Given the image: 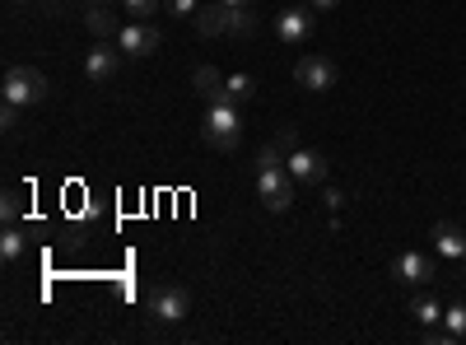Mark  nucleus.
<instances>
[{
	"mask_svg": "<svg viewBox=\"0 0 466 345\" xmlns=\"http://www.w3.org/2000/svg\"><path fill=\"white\" fill-rule=\"evenodd\" d=\"M257 197L270 215H285L294 206V178L285 168V149L280 145H261L257 149Z\"/></svg>",
	"mask_w": 466,
	"mask_h": 345,
	"instance_id": "obj_1",
	"label": "nucleus"
},
{
	"mask_svg": "<svg viewBox=\"0 0 466 345\" xmlns=\"http://www.w3.org/2000/svg\"><path fill=\"white\" fill-rule=\"evenodd\" d=\"M201 127H206V131H201L206 145H215V149H238V140H243V103H233V98H210Z\"/></svg>",
	"mask_w": 466,
	"mask_h": 345,
	"instance_id": "obj_2",
	"label": "nucleus"
},
{
	"mask_svg": "<svg viewBox=\"0 0 466 345\" xmlns=\"http://www.w3.org/2000/svg\"><path fill=\"white\" fill-rule=\"evenodd\" d=\"M47 98V75L33 70V66H10L5 80H0V103H15V107H37Z\"/></svg>",
	"mask_w": 466,
	"mask_h": 345,
	"instance_id": "obj_3",
	"label": "nucleus"
},
{
	"mask_svg": "<svg viewBox=\"0 0 466 345\" xmlns=\"http://www.w3.org/2000/svg\"><path fill=\"white\" fill-rule=\"evenodd\" d=\"M285 168H289V178L303 182V187H327V173H331V164H327L322 149L303 145V140L285 149Z\"/></svg>",
	"mask_w": 466,
	"mask_h": 345,
	"instance_id": "obj_4",
	"label": "nucleus"
},
{
	"mask_svg": "<svg viewBox=\"0 0 466 345\" xmlns=\"http://www.w3.org/2000/svg\"><path fill=\"white\" fill-rule=\"evenodd\" d=\"M145 313L154 322H182L191 313V294L182 285H154L149 299H145Z\"/></svg>",
	"mask_w": 466,
	"mask_h": 345,
	"instance_id": "obj_5",
	"label": "nucleus"
},
{
	"mask_svg": "<svg viewBox=\"0 0 466 345\" xmlns=\"http://www.w3.org/2000/svg\"><path fill=\"white\" fill-rule=\"evenodd\" d=\"M313 28H318V10L313 5H289V10L276 15V37L285 47H303L308 37H313Z\"/></svg>",
	"mask_w": 466,
	"mask_h": 345,
	"instance_id": "obj_6",
	"label": "nucleus"
},
{
	"mask_svg": "<svg viewBox=\"0 0 466 345\" xmlns=\"http://www.w3.org/2000/svg\"><path fill=\"white\" fill-rule=\"evenodd\" d=\"M159 28L154 24H145V19H131V24H122V33H116V47H122V56H154L159 52Z\"/></svg>",
	"mask_w": 466,
	"mask_h": 345,
	"instance_id": "obj_7",
	"label": "nucleus"
},
{
	"mask_svg": "<svg viewBox=\"0 0 466 345\" xmlns=\"http://www.w3.org/2000/svg\"><path fill=\"white\" fill-rule=\"evenodd\" d=\"M116 70H122V47L98 37L94 52H85V80L89 85H107V80H116Z\"/></svg>",
	"mask_w": 466,
	"mask_h": 345,
	"instance_id": "obj_8",
	"label": "nucleus"
},
{
	"mask_svg": "<svg viewBox=\"0 0 466 345\" xmlns=\"http://www.w3.org/2000/svg\"><path fill=\"white\" fill-rule=\"evenodd\" d=\"M294 80H299L303 89H313V94H327V89H336V66H331L322 52H308V56H299V66H294Z\"/></svg>",
	"mask_w": 466,
	"mask_h": 345,
	"instance_id": "obj_9",
	"label": "nucleus"
},
{
	"mask_svg": "<svg viewBox=\"0 0 466 345\" xmlns=\"http://www.w3.org/2000/svg\"><path fill=\"white\" fill-rule=\"evenodd\" d=\"M392 276L401 285H430V280H439V266L430 252H401V257H392Z\"/></svg>",
	"mask_w": 466,
	"mask_h": 345,
	"instance_id": "obj_10",
	"label": "nucleus"
},
{
	"mask_svg": "<svg viewBox=\"0 0 466 345\" xmlns=\"http://www.w3.org/2000/svg\"><path fill=\"white\" fill-rule=\"evenodd\" d=\"M434 248H439L443 261L461 266V257H466V228H457L452 219H439L434 224Z\"/></svg>",
	"mask_w": 466,
	"mask_h": 345,
	"instance_id": "obj_11",
	"label": "nucleus"
},
{
	"mask_svg": "<svg viewBox=\"0 0 466 345\" xmlns=\"http://www.w3.org/2000/svg\"><path fill=\"white\" fill-rule=\"evenodd\" d=\"M191 24H197L201 37H219V33H228V5H219V0H206Z\"/></svg>",
	"mask_w": 466,
	"mask_h": 345,
	"instance_id": "obj_12",
	"label": "nucleus"
},
{
	"mask_svg": "<svg viewBox=\"0 0 466 345\" xmlns=\"http://www.w3.org/2000/svg\"><path fill=\"white\" fill-rule=\"evenodd\" d=\"M85 24H89L94 37H103V43H116V33H122V24H116L112 5H89V10H85Z\"/></svg>",
	"mask_w": 466,
	"mask_h": 345,
	"instance_id": "obj_13",
	"label": "nucleus"
},
{
	"mask_svg": "<svg viewBox=\"0 0 466 345\" xmlns=\"http://www.w3.org/2000/svg\"><path fill=\"white\" fill-rule=\"evenodd\" d=\"M224 98H233V103L248 107V103L257 98V80H252V75H243V70H238V75H224Z\"/></svg>",
	"mask_w": 466,
	"mask_h": 345,
	"instance_id": "obj_14",
	"label": "nucleus"
},
{
	"mask_svg": "<svg viewBox=\"0 0 466 345\" xmlns=\"http://www.w3.org/2000/svg\"><path fill=\"white\" fill-rule=\"evenodd\" d=\"M261 28V15L252 10V5H238V10H228V33L233 37H252Z\"/></svg>",
	"mask_w": 466,
	"mask_h": 345,
	"instance_id": "obj_15",
	"label": "nucleus"
},
{
	"mask_svg": "<svg viewBox=\"0 0 466 345\" xmlns=\"http://www.w3.org/2000/svg\"><path fill=\"white\" fill-rule=\"evenodd\" d=\"M24 248H28V234L15 228V224H5V234H0V257H5V266H15L24 257Z\"/></svg>",
	"mask_w": 466,
	"mask_h": 345,
	"instance_id": "obj_16",
	"label": "nucleus"
},
{
	"mask_svg": "<svg viewBox=\"0 0 466 345\" xmlns=\"http://www.w3.org/2000/svg\"><path fill=\"white\" fill-rule=\"evenodd\" d=\"M410 318H415L420 327H439V322H443V309H439V299H430V294H420V299L410 303Z\"/></svg>",
	"mask_w": 466,
	"mask_h": 345,
	"instance_id": "obj_17",
	"label": "nucleus"
},
{
	"mask_svg": "<svg viewBox=\"0 0 466 345\" xmlns=\"http://www.w3.org/2000/svg\"><path fill=\"white\" fill-rule=\"evenodd\" d=\"M197 94L210 103V98H224V75L215 70V66H201L197 70Z\"/></svg>",
	"mask_w": 466,
	"mask_h": 345,
	"instance_id": "obj_18",
	"label": "nucleus"
},
{
	"mask_svg": "<svg viewBox=\"0 0 466 345\" xmlns=\"http://www.w3.org/2000/svg\"><path fill=\"white\" fill-rule=\"evenodd\" d=\"M443 331H448V340H466V299L443 309Z\"/></svg>",
	"mask_w": 466,
	"mask_h": 345,
	"instance_id": "obj_19",
	"label": "nucleus"
},
{
	"mask_svg": "<svg viewBox=\"0 0 466 345\" xmlns=\"http://www.w3.org/2000/svg\"><path fill=\"white\" fill-rule=\"evenodd\" d=\"M19 122H24V107H15V103H0V131L15 136V131H19Z\"/></svg>",
	"mask_w": 466,
	"mask_h": 345,
	"instance_id": "obj_20",
	"label": "nucleus"
},
{
	"mask_svg": "<svg viewBox=\"0 0 466 345\" xmlns=\"http://www.w3.org/2000/svg\"><path fill=\"white\" fill-rule=\"evenodd\" d=\"M0 215H5V224H15V219L24 215V191H19V187L5 191V206H0Z\"/></svg>",
	"mask_w": 466,
	"mask_h": 345,
	"instance_id": "obj_21",
	"label": "nucleus"
},
{
	"mask_svg": "<svg viewBox=\"0 0 466 345\" xmlns=\"http://www.w3.org/2000/svg\"><path fill=\"white\" fill-rule=\"evenodd\" d=\"M164 0H122V15H131V19H145V15H154Z\"/></svg>",
	"mask_w": 466,
	"mask_h": 345,
	"instance_id": "obj_22",
	"label": "nucleus"
},
{
	"mask_svg": "<svg viewBox=\"0 0 466 345\" xmlns=\"http://www.w3.org/2000/svg\"><path fill=\"white\" fill-rule=\"evenodd\" d=\"M164 10H168V15H177V19H197L201 0H164Z\"/></svg>",
	"mask_w": 466,
	"mask_h": 345,
	"instance_id": "obj_23",
	"label": "nucleus"
},
{
	"mask_svg": "<svg viewBox=\"0 0 466 345\" xmlns=\"http://www.w3.org/2000/svg\"><path fill=\"white\" fill-rule=\"evenodd\" d=\"M322 201H327V210H340V206H345V191H340V187H327Z\"/></svg>",
	"mask_w": 466,
	"mask_h": 345,
	"instance_id": "obj_24",
	"label": "nucleus"
},
{
	"mask_svg": "<svg viewBox=\"0 0 466 345\" xmlns=\"http://www.w3.org/2000/svg\"><path fill=\"white\" fill-rule=\"evenodd\" d=\"M308 5H313L318 15H331V10H340V0H308Z\"/></svg>",
	"mask_w": 466,
	"mask_h": 345,
	"instance_id": "obj_25",
	"label": "nucleus"
},
{
	"mask_svg": "<svg viewBox=\"0 0 466 345\" xmlns=\"http://www.w3.org/2000/svg\"><path fill=\"white\" fill-rule=\"evenodd\" d=\"M219 5H228V10H238V5H257V0H219Z\"/></svg>",
	"mask_w": 466,
	"mask_h": 345,
	"instance_id": "obj_26",
	"label": "nucleus"
},
{
	"mask_svg": "<svg viewBox=\"0 0 466 345\" xmlns=\"http://www.w3.org/2000/svg\"><path fill=\"white\" fill-rule=\"evenodd\" d=\"M85 5H122V0H85Z\"/></svg>",
	"mask_w": 466,
	"mask_h": 345,
	"instance_id": "obj_27",
	"label": "nucleus"
},
{
	"mask_svg": "<svg viewBox=\"0 0 466 345\" xmlns=\"http://www.w3.org/2000/svg\"><path fill=\"white\" fill-rule=\"evenodd\" d=\"M15 5H28V0H15Z\"/></svg>",
	"mask_w": 466,
	"mask_h": 345,
	"instance_id": "obj_28",
	"label": "nucleus"
},
{
	"mask_svg": "<svg viewBox=\"0 0 466 345\" xmlns=\"http://www.w3.org/2000/svg\"><path fill=\"white\" fill-rule=\"evenodd\" d=\"M461 271H466V257H461Z\"/></svg>",
	"mask_w": 466,
	"mask_h": 345,
	"instance_id": "obj_29",
	"label": "nucleus"
},
{
	"mask_svg": "<svg viewBox=\"0 0 466 345\" xmlns=\"http://www.w3.org/2000/svg\"><path fill=\"white\" fill-rule=\"evenodd\" d=\"M56 5H61V0H56Z\"/></svg>",
	"mask_w": 466,
	"mask_h": 345,
	"instance_id": "obj_30",
	"label": "nucleus"
}]
</instances>
